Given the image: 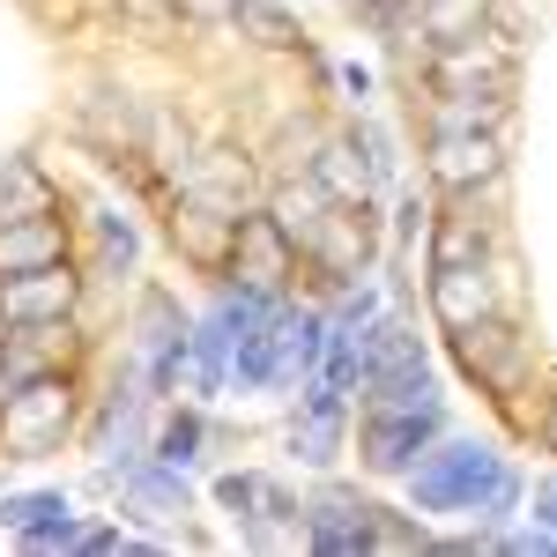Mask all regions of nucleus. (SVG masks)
<instances>
[{
    "label": "nucleus",
    "mask_w": 557,
    "mask_h": 557,
    "mask_svg": "<svg viewBox=\"0 0 557 557\" xmlns=\"http://www.w3.org/2000/svg\"><path fill=\"white\" fill-rule=\"evenodd\" d=\"M320 186L343 201V209H364V186H372V164H349V141H335L320 157Z\"/></svg>",
    "instance_id": "dca6fc26"
},
{
    "label": "nucleus",
    "mask_w": 557,
    "mask_h": 557,
    "mask_svg": "<svg viewBox=\"0 0 557 557\" xmlns=\"http://www.w3.org/2000/svg\"><path fill=\"white\" fill-rule=\"evenodd\" d=\"M60 431H67V380L38 372V380L8 386V409H0V438H8L15 454H38V446H52Z\"/></svg>",
    "instance_id": "423d86ee"
},
{
    "label": "nucleus",
    "mask_w": 557,
    "mask_h": 557,
    "mask_svg": "<svg viewBox=\"0 0 557 557\" xmlns=\"http://www.w3.org/2000/svg\"><path fill=\"white\" fill-rule=\"evenodd\" d=\"M357 8H364V15H372V23H394V15H401V8H409V0H357Z\"/></svg>",
    "instance_id": "b1692460"
},
{
    "label": "nucleus",
    "mask_w": 557,
    "mask_h": 557,
    "mask_svg": "<svg viewBox=\"0 0 557 557\" xmlns=\"http://www.w3.org/2000/svg\"><path fill=\"white\" fill-rule=\"evenodd\" d=\"M178 15H194V23H231L238 0H178Z\"/></svg>",
    "instance_id": "4be33fe9"
},
{
    "label": "nucleus",
    "mask_w": 557,
    "mask_h": 557,
    "mask_svg": "<svg viewBox=\"0 0 557 557\" xmlns=\"http://www.w3.org/2000/svg\"><path fill=\"white\" fill-rule=\"evenodd\" d=\"M215 498L246 513L253 543H290V528H298V506H290L268 475H223V483H215Z\"/></svg>",
    "instance_id": "6e6552de"
},
{
    "label": "nucleus",
    "mask_w": 557,
    "mask_h": 557,
    "mask_svg": "<svg viewBox=\"0 0 557 557\" xmlns=\"http://www.w3.org/2000/svg\"><path fill=\"white\" fill-rule=\"evenodd\" d=\"M431 305H438L446 327L483 320V312H491V275H483V260H469V268H431Z\"/></svg>",
    "instance_id": "9b49d317"
},
{
    "label": "nucleus",
    "mask_w": 557,
    "mask_h": 557,
    "mask_svg": "<svg viewBox=\"0 0 557 557\" xmlns=\"http://www.w3.org/2000/svg\"><path fill=\"white\" fill-rule=\"evenodd\" d=\"M194 446H201V424H194V417H172L164 438H157V461H164V469H186V461H194Z\"/></svg>",
    "instance_id": "aec40b11"
},
{
    "label": "nucleus",
    "mask_w": 557,
    "mask_h": 557,
    "mask_svg": "<svg viewBox=\"0 0 557 557\" xmlns=\"http://www.w3.org/2000/svg\"><path fill=\"white\" fill-rule=\"evenodd\" d=\"M67 312H75V268L67 260L0 275V327H60Z\"/></svg>",
    "instance_id": "20e7f679"
},
{
    "label": "nucleus",
    "mask_w": 557,
    "mask_h": 557,
    "mask_svg": "<svg viewBox=\"0 0 557 557\" xmlns=\"http://www.w3.org/2000/svg\"><path fill=\"white\" fill-rule=\"evenodd\" d=\"M231 268H238V283H253V290L275 298V290H283V275L298 268L283 215H238V231H231Z\"/></svg>",
    "instance_id": "0eeeda50"
},
{
    "label": "nucleus",
    "mask_w": 557,
    "mask_h": 557,
    "mask_svg": "<svg viewBox=\"0 0 557 557\" xmlns=\"http://www.w3.org/2000/svg\"><path fill=\"white\" fill-rule=\"evenodd\" d=\"M506 172V157H498V134L491 120H438V141H431V178L438 186H491V178Z\"/></svg>",
    "instance_id": "39448f33"
},
{
    "label": "nucleus",
    "mask_w": 557,
    "mask_h": 557,
    "mask_svg": "<svg viewBox=\"0 0 557 557\" xmlns=\"http://www.w3.org/2000/svg\"><path fill=\"white\" fill-rule=\"evenodd\" d=\"M127 491L141 498V506H157V513H186V483H178V469H134L127 475Z\"/></svg>",
    "instance_id": "6ab92c4d"
},
{
    "label": "nucleus",
    "mask_w": 557,
    "mask_h": 557,
    "mask_svg": "<svg viewBox=\"0 0 557 557\" xmlns=\"http://www.w3.org/2000/svg\"><path fill=\"white\" fill-rule=\"evenodd\" d=\"M431 438H438V401H401V409H372L364 417L357 454H364V469H380V475H409Z\"/></svg>",
    "instance_id": "f03ea898"
},
{
    "label": "nucleus",
    "mask_w": 557,
    "mask_h": 557,
    "mask_svg": "<svg viewBox=\"0 0 557 557\" xmlns=\"http://www.w3.org/2000/svg\"><path fill=\"white\" fill-rule=\"evenodd\" d=\"M231 23H246L253 45H298V15L290 8H275V0H238V15Z\"/></svg>",
    "instance_id": "f3484780"
},
{
    "label": "nucleus",
    "mask_w": 557,
    "mask_h": 557,
    "mask_svg": "<svg viewBox=\"0 0 557 557\" xmlns=\"http://www.w3.org/2000/svg\"><path fill=\"white\" fill-rule=\"evenodd\" d=\"M535 520H543V528H557V483H543V491H535Z\"/></svg>",
    "instance_id": "5701e85b"
},
{
    "label": "nucleus",
    "mask_w": 557,
    "mask_h": 557,
    "mask_svg": "<svg viewBox=\"0 0 557 557\" xmlns=\"http://www.w3.org/2000/svg\"><path fill=\"white\" fill-rule=\"evenodd\" d=\"M52 260H67V231H60V215L0 223V275H15V268H52Z\"/></svg>",
    "instance_id": "f8f14e48"
},
{
    "label": "nucleus",
    "mask_w": 557,
    "mask_h": 557,
    "mask_svg": "<svg viewBox=\"0 0 557 557\" xmlns=\"http://www.w3.org/2000/svg\"><path fill=\"white\" fill-rule=\"evenodd\" d=\"M52 513H67V498H60V491H15V498H0V528H15V535L45 528Z\"/></svg>",
    "instance_id": "a211bd4d"
},
{
    "label": "nucleus",
    "mask_w": 557,
    "mask_h": 557,
    "mask_svg": "<svg viewBox=\"0 0 557 557\" xmlns=\"http://www.w3.org/2000/svg\"><path fill=\"white\" fill-rule=\"evenodd\" d=\"M305 535H312V550H327V557H364L380 543H401V528H386L380 506H364L349 491H320L312 513H305Z\"/></svg>",
    "instance_id": "7ed1b4c3"
},
{
    "label": "nucleus",
    "mask_w": 557,
    "mask_h": 557,
    "mask_svg": "<svg viewBox=\"0 0 557 557\" xmlns=\"http://www.w3.org/2000/svg\"><path fill=\"white\" fill-rule=\"evenodd\" d=\"M454 349H461V364H469L475 380L513 386V372H520V335H513V327H498L491 312H483V320H469V327H454Z\"/></svg>",
    "instance_id": "1a4fd4ad"
},
{
    "label": "nucleus",
    "mask_w": 557,
    "mask_h": 557,
    "mask_svg": "<svg viewBox=\"0 0 557 557\" xmlns=\"http://www.w3.org/2000/svg\"><path fill=\"white\" fill-rule=\"evenodd\" d=\"M30 215H60V194L30 157H8L0 164V223H30Z\"/></svg>",
    "instance_id": "ddd939ff"
},
{
    "label": "nucleus",
    "mask_w": 557,
    "mask_h": 557,
    "mask_svg": "<svg viewBox=\"0 0 557 557\" xmlns=\"http://www.w3.org/2000/svg\"><path fill=\"white\" fill-rule=\"evenodd\" d=\"M97 231H104V268H134L141 238H134V223H127V215H97Z\"/></svg>",
    "instance_id": "412c9836"
},
{
    "label": "nucleus",
    "mask_w": 557,
    "mask_h": 557,
    "mask_svg": "<svg viewBox=\"0 0 557 557\" xmlns=\"http://www.w3.org/2000/svg\"><path fill=\"white\" fill-rule=\"evenodd\" d=\"M409 498L417 513H483V520H506L520 506V475L483 446V438H431L409 469Z\"/></svg>",
    "instance_id": "f257e3e1"
},
{
    "label": "nucleus",
    "mask_w": 557,
    "mask_h": 557,
    "mask_svg": "<svg viewBox=\"0 0 557 557\" xmlns=\"http://www.w3.org/2000/svg\"><path fill=\"white\" fill-rule=\"evenodd\" d=\"M290 446H298L305 461H335V446H343V394L327 380L305 386V409L298 424H290Z\"/></svg>",
    "instance_id": "9d476101"
},
{
    "label": "nucleus",
    "mask_w": 557,
    "mask_h": 557,
    "mask_svg": "<svg viewBox=\"0 0 557 557\" xmlns=\"http://www.w3.org/2000/svg\"><path fill=\"white\" fill-rule=\"evenodd\" d=\"M483 15H491V0H424L417 8V30L431 45H461V38L483 30Z\"/></svg>",
    "instance_id": "4468645a"
},
{
    "label": "nucleus",
    "mask_w": 557,
    "mask_h": 557,
    "mask_svg": "<svg viewBox=\"0 0 557 557\" xmlns=\"http://www.w3.org/2000/svg\"><path fill=\"white\" fill-rule=\"evenodd\" d=\"M483 223L475 215H446L438 223V238H431V268H469V260H483Z\"/></svg>",
    "instance_id": "2eb2a0df"
}]
</instances>
